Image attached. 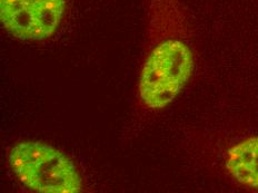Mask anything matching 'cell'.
<instances>
[{
    "mask_svg": "<svg viewBox=\"0 0 258 193\" xmlns=\"http://www.w3.org/2000/svg\"><path fill=\"white\" fill-rule=\"evenodd\" d=\"M10 169L26 187L45 193H76L83 178L76 165L56 148L37 141H23L8 153Z\"/></svg>",
    "mask_w": 258,
    "mask_h": 193,
    "instance_id": "6da1fadb",
    "label": "cell"
},
{
    "mask_svg": "<svg viewBox=\"0 0 258 193\" xmlns=\"http://www.w3.org/2000/svg\"><path fill=\"white\" fill-rule=\"evenodd\" d=\"M74 0H0V19L10 35L21 40L44 41L67 20Z\"/></svg>",
    "mask_w": 258,
    "mask_h": 193,
    "instance_id": "7a4b0ae2",
    "label": "cell"
},
{
    "mask_svg": "<svg viewBox=\"0 0 258 193\" xmlns=\"http://www.w3.org/2000/svg\"><path fill=\"white\" fill-rule=\"evenodd\" d=\"M226 168L238 183L258 191V136H250L230 149Z\"/></svg>",
    "mask_w": 258,
    "mask_h": 193,
    "instance_id": "3957f363",
    "label": "cell"
}]
</instances>
